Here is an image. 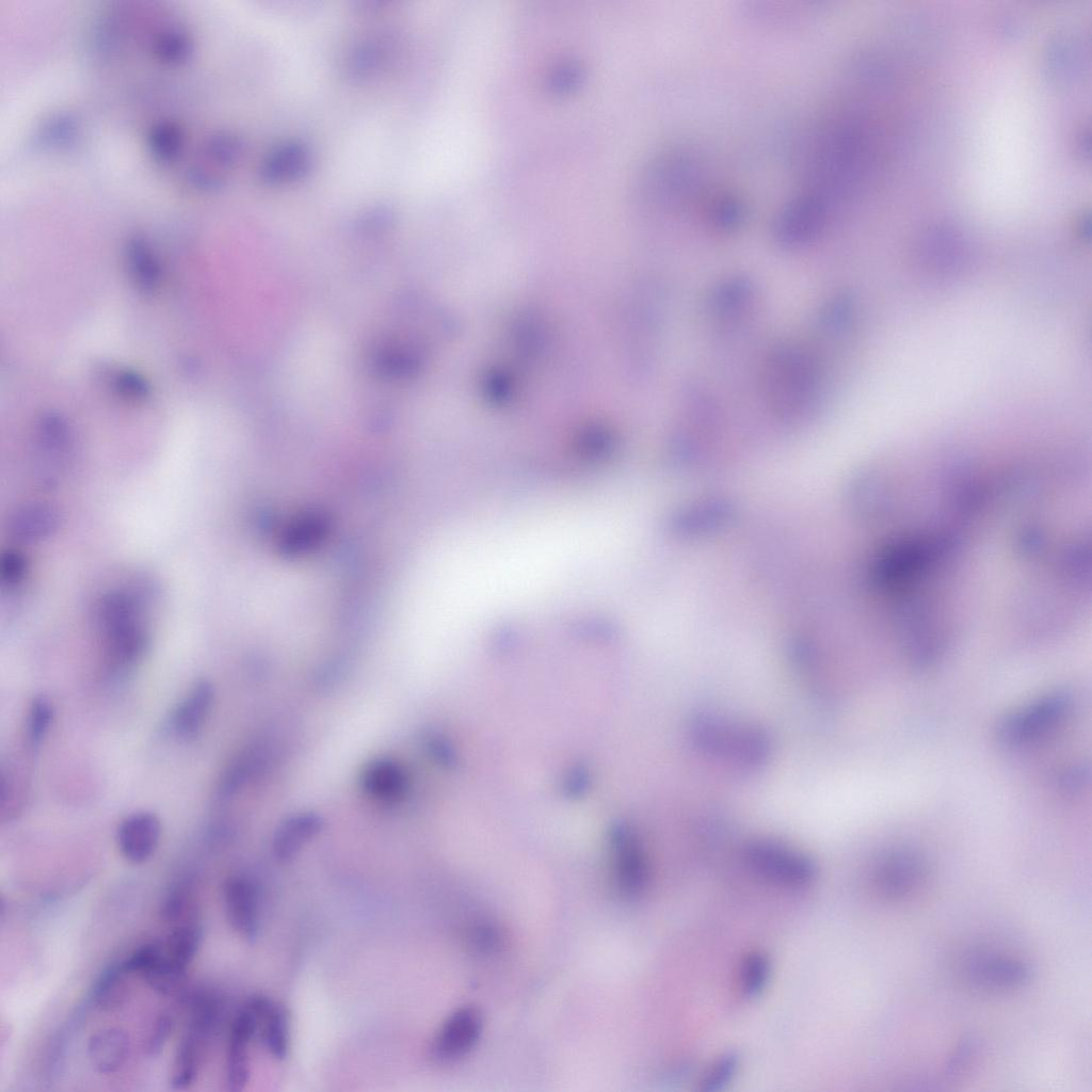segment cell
<instances>
[{"instance_id":"cell-6","label":"cell","mask_w":1092,"mask_h":1092,"mask_svg":"<svg viewBox=\"0 0 1092 1092\" xmlns=\"http://www.w3.org/2000/svg\"><path fill=\"white\" fill-rule=\"evenodd\" d=\"M1071 705V697L1065 692L1044 695L1008 714L998 726V738L1008 746L1028 744L1061 722Z\"/></svg>"},{"instance_id":"cell-22","label":"cell","mask_w":1092,"mask_h":1092,"mask_svg":"<svg viewBox=\"0 0 1092 1092\" xmlns=\"http://www.w3.org/2000/svg\"><path fill=\"white\" fill-rule=\"evenodd\" d=\"M57 525V515L48 507L30 505L15 514L12 519L14 535L23 541L46 536Z\"/></svg>"},{"instance_id":"cell-5","label":"cell","mask_w":1092,"mask_h":1092,"mask_svg":"<svg viewBox=\"0 0 1092 1092\" xmlns=\"http://www.w3.org/2000/svg\"><path fill=\"white\" fill-rule=\"evenodd\" d=\"M746 865L773 883L803 887L817 876V866L804 852L771 838H756L743 848Z\"/></svg>"},{"instance_id":"cell-9","label":"cell","mask_w":1092,"mask_h":1092,"mask_svg":"<svg viewBox=\"0 0 1092 1092\" xmlns=\"http://www.w3.org/2000/svg\"><path fill=\"white\" fill-rule=\"evenodd\" d=\"M483 1018L480 1010L466 1005L451 1012L440 1025L431 1046L433 1057L441 1062L467 1055L480 1038Z\"/></svg>"},{"instance_id":"cell-17","label":"cell","mask_w":1092,"mask_h":1092,"mask_svg":"<svg viewBox=\"0 0 1092 1092\" xmlns=\"http://www.w3.org/2000/svg\"><path fill=\"white\" fill-rule=\"evenodd\" d=\"M257 1037L275 1059L284 1060L289 1050L290 1019L287 1009L267 997L262 1007Z\"/></svg>"},{"instance_id":"cell-2","label":"cell","mask_w":1092,"mask_h":1092,"mask_svg":"<svg viewBox=\"0 0 1092 1092\" xmlns=\"http://www.w3.org/2000/svg\"><path fill=\"white\" fill-rule=\"evenodd\" d=\"M688 737L701 754L743 773L760 771L772 755L771 737L762 727L718 712L695 713Z\"/></svg>"},{"instance_id":"cell-11","label":"cell","mask_w":1092,"mask_h":1092,"mask_svg":"<svg viewBox=\"0 0 1092 1092\" xmlns=\"http://www.w3.org/2000/svg\"><path fill=\"white\" fill-rule=\"evenodd\" d=\"M314 152L300 139L278 143L264 156L259 178L269 187H283L304 179L312 170Z\"/></svg>"},{"instance_id":"cell-4","label":"cell","mask_w":1092,"mask_h":1092,"mask_svg":"<svg viewBox=\"0 0 1092 1092\" xmlns=\"http://www.w3.org/2000/svg\"><path fill=\"white\" fill-rule=\"evenodd\" d=\"M956 969L965 987L993 995L1021 990L1032 976L1031 966L1024 960L989 950L966 952Z\"/></svg>"},{"instance_id":"cell-29","label":"cell","mask_w":1092,"mask_h":1092,"mask_svg":"<svg viewBox=\"0 0 1092 1092\" xmlns=\"http://www.w3.org/2000/svg\"><path fill=\"white\" fill-rule=\"evenodd\" d=\"M977 1043L974 1039H964L954 1049L946 1066V1074L959 1076L969 1067L977 1051Z\"/></svg>"},{"instance_id":"cell-24","label":"cell","mask_w":1092,"mask_h":1092,"mask_svg":"<svg viewBox=\"0 0 1092 1092\" xmlns=\"http://www.w3.org/2000/svg\"><path fill=\"white\" fill-rule=\"evenodd\" d=\"M771 976V961L761 951H752L742 960L740 967L741 991L748 997H757L767 987Z\"/></svg>"},{"instance_id":"cell-27","label":"cell","mask_w":1092,"mask_h":1092,"mask_svg":"<svg viewBox=\"0 0 1092 1092\" xmlns=\"http://www.w3.org/2000/svg\"><path fill=\"white\" fill-rule=\"evenodd\" d=\"M53 718V710L50 702L43 696L33 700L28 717V738L33 748H37Z\"/></svg>"},{"instance_id":"cell-25","label":"cell","mask_w":1092,"mask_h":1092,"mask_svg":"<svg viewBox=\"0 0 1092 1092\" xmlns=\"http://www.w3.org/2000/svg\"><path fill=\"white\" fill-rule=\"evenodd\" d=\"M740 1065V1058L735 1053L722 1055L708 1069L701 1081V1089L706 1092L723 1090L735 1077Z\"/></svg>"},{"instance_id":"cell-28","label":"cell","mask_w":1092,"mask_h":1092,"mask_svg":"<svg viewBox=\"0 0 1092 1092\" xmlns=\"http://www.w3.org/2000/svg\"><path fill=\"white\" fill-rule=\"evenodd\" d=\"M174 1026L175 1022L172 1015L162 1014L156 1019L146 1044V1050L150 1056H157L163 1050L174 1030Z\"/></svg>"},{"instance_id":"cell-12","label":"cell","mask_w":1092,"mask_h":1092,"mask_svg":"<svg viewBox=\"0 0 1092 1092\" xmlns=\"http://www.w3.org/2000/svg\"><path fill=\"white\" fill-rule=\"evenodd\" d=\"M160 836L159 818L149 812H139L122 821L116 839L123 856L130 863L141 864L155 853Z\"/></svg>"},{"instance_id":"cell-13","label":"cell","mask_w":1092,"mask_h":1092,"mask_svg":"<svg viewBox=\"0 0 1092 1092\" xmlns=\"http://www.w3.org/2000/svg\"><path fill=\"white\" fill-rule=\"evenodd\" d=\"M213 701V687L206 680L196 681L175 708L171 728L181 739H193L202 730Z\"/></svg>"},{"instance_id":"cell-18","label":"cell","mask_w":1092,"mask_h":1092,"mask_svg":"<svg viewBox=\"0 0 1092 1092\" xmlns=\"http://www.w3.org/2000/svg\"><path fill=\"white\" fill-rule=\"evenodd\" d=\"M321 819L317 815L302 814L287 820L276 832L273 853L280 861L293 858L318 833Z\"/></svg>"},{"instance_id":"cell-14","label":"cell","mask_w":1092,"mask_h":1092,"mask_svg":"<svg viewBox=\"0 0 1092 1092\" xmlns=\"http://www.w3.org/2000/svg\"><path fill=\"white\" fill-rule=\"evenodd\" d=\"M86 1054L91 1066L99 1074L111 1075L118 1072L127 1062L130 1054V1040L127 1033L116 1027L98 1029L87 1040Z\"/></svg>"},{"instance_id":"cell-20","label":"cell","mask_w":1092,"mask_h":1092,"mask_svg":"<svg viewBox=\"0 0 1092 1092\" xmlns=\"http://www.w3.org/2000/svg\"><path fill=\"white\" fill-rule=\"evenodd\" d=\"M127 973L122 963L107 968L93 990L94 1003L103 1011L118 1009L128 996Z\"/></svg>"},{"instance_id":"cell-26","label":"cell","mask_w":1092,"mask_h":1092,"mask_svg":"<svg viewBox=\"0 0 1092 1092\" xmlns=\"http://www.w3.org/2000/svg\"><path fill=\"white\" fill-rule=\"evenodd\" d=\"M467 942L475 953L491 956L500 949L502 935L493 922L478 920L468 928Z\"/></svg>"},{"instance_id":"cell-7","label":"cell","mask_w":1092,"mask_h":1092,"mask_svg":"<svg viewBox=\"0 0 1092 1092\" xmlns=\"http://www.w3.org/2000/svg\"><path fill=\"white\" fill-rule=\"evenodd\" d=\"M264 996L250 997L235 1014L228 1032L225 1079L229 1091L244 1089L250 1078L248 1047L257 1037L259 1017L266 1001Z\"/></svg>"},{"instance_id":"cell-23","label":"cell","mask_w":1092,"mask_h":1092,"mask_svg":"<svg viewBox=\"0 0 1092 1092\" xmlns=\"http://www.w3.org/2000/svg\"><path fill=\"white\" fill-rule=\"evenodd\" d=\"M193 887L191 880L180 879L167 888L160 904L163 920L176 925L191 918L188 915L193 913Z\"/></svg>"},{"instance_id":"cell-16","label":"cell","mask_w":1092,"mask_h":1092,"mask_svg":"<svg viewBox=\"0 0 1092 1092\" xmlns=\"http://www.w3.org/2000/svg\"><path fill=\"white\" fill-rule=\"evenodd\" d=\"M613 867L616 893L624 898L640 897L647 887L649 874L642 850L630 842L619 848Z\"/></svg>"},{"instance_id":"cell-21","label":"cell","mask_w":1092,"mask_h":1092,"mask_svg":"<svg viewBox=\"0 0 1092 1092\" xmlns=\"http://www.w3.org/2000/svg\"><path fill=\"white\" fill-rule=\"evenodd\" d=\"M752 298V286L743 278H734L722 284L711 296V310L722 319H734L748 307Z\"/></svg>"},{"instance_id":"cell-15","label":"cell","mask_w":1092,"mask_h":1092,"mask_svg":"<svg viewBox=\"0 0 1092 1092\" xmlns=\"http://www.w3.org/2000/svg\"><path fill=\"white\" fill-rule=\"evenodd\" d=\"M362 785L368 796L381 803L392 804L405 796L408 789V776L398 762L379 759L365 769Z\"/></svg>"},{"instance_id":"cell-19","label":"cell","mask_w":1092,"mask_h":1092,"mask_svg":"<svg viewBox=\"0 0 1092 1092\" xmlns=\"http://www.w3.org/2000/svg\"><path fill=\"white\" fill-rule=\"evenodd\" d=\"M202 937V926L191 917L176 924L163 943L167 959L181 973L187 975L198 952Z\"/></svg>"},{"instance_id":"cell-10","label":"cell","mask_w":1092,"mask_h":1092,"mask_svg":"<svg viewBox=\"0 0 1092 1092\" xmlns=\"http://www.w3.org/2000/svg\"><path fill=\"white\" fill-rule=\"evenodd\" d=\"M226 919L231 929L252 943L260 930V901L256 884L246 876L229 877L223 886Z\"/></svg>"},{"instance_id":"cell-8","label":"cell","mask_w":1092,"mask_h":1092,"mask_svg":"<svg viewBox=\"0 0 1092 1092\" xmlns=\"http://www.w3.org/2000/svg\"><path fill=\"white\" fill-rule=\"evenodd\" d=\"M927 877V864L917 852L896 849L879 861L873 881L882 898L890 902H900L917 895Z\"/></svg>"},{"instance_id":"cell-1","label":"cell","mask_w":1092,"mask_h":1092,"mask_svg":"<svg viewBox=\"0 0 1092 1092\" xmlns=\"http://www.w3.org/2000/svg\"><path fill=\"white\" fill-rule=\"evenodd\" d=\"M822 384L819 359L802 346L782 344L765 363L764 395L770 410L783 420L794 421L810 414L820 402Z\"/></svg>"},{"instance_id":"cell-3","label":"cell","mask_w":1092,"mask_h":1092,"mask_svg":"<svg viewBox=\"0 0 1092 1092\" xmlns=\"http://www.w3.org/2000/svg\"><path fill=\"white\" fill-rule=\"evenodd\" d=\"M222 1014V1005L214 996L200 997L194 1003L172 1063L170 1085L174 1090H186L195 1082Z\"/></svg>"},{"instance_id":"cell-30","label":"cell","mask_w":1092,"mask_h":1092,"mask_svg":"<svg viewBox=\"0 0 1092 1092\" xmlns=\"http://www.w3.org/2000/svg\"><path fill=\"white\" fill-rule=\"evenodd\" d=\"M26 569V561L22 556L17 553H9L3 560V576L4 579L10 583H16L19 581Z\"/></svg>"}]
</instances>
